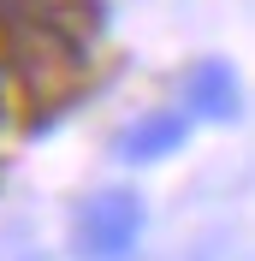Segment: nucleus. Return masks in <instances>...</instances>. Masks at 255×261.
Listing matches in <instances>:
<instances>
[{"label":"nucleus","mask_w":255,"mask_h":261,"mask_svg":"<svg viewBox=\"0 0 255 261\" xmlns=\"http://www.w3.org/2000/svg\"><path fill=\"white\" fill-rule=\"evenodd\" d=\"M184 113H148V119H137V125L119 137V154L125 161H160V154H172L178 143H184Z\"/></svg>","instance_id":"7ed1b4c3"},{"label":"nucleus","mask_w":255,"mask_h":261,"mask_svg":"<svg viewBox=\"0 0 255 261\" xmlns=\"http://www.w3.org/2000/svg\"><path fill=\"white\" fill-rule=\"evenodd\" d=\"M143 231V202L131 190H101L89 196V208L78 214V249L95 261H119Z\"/></svg>","instance_id":"f03ea898"},{"label":"nucleus","mask_w":255,"mask_h":261,"mask_svg":"<svg viewBox=\"0 0 255 261\" xmlns=\"http://www.w3.org/2000/svg\"><path fill=\"white\" fill-rule=\"evenodd\" d=\"M0 12H6V36H12V60L30 77V89L36 95H65L83 77V48L36 0H0Z\"/></svg>","instance_id":"f257e3e1"},{"label":"nucleus","mask_w":255,"mask_h":261,"mask_svg":"<svg viewBox=\"0 0 255 261\" xmlns=\"http://www.w3.org/2000/svg\"><path fill=\"white\" fill-rule=\"evenodd\" d=\"M190 107L202 119H232L238 113V77L225 60H202L190 71Z\"/></svg>","instance_id":"20e7f679"}]
</instances>
